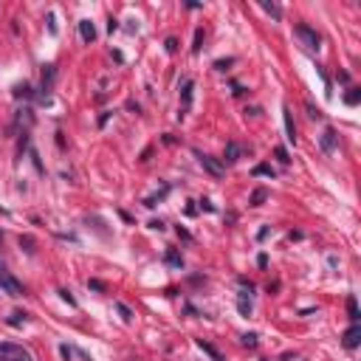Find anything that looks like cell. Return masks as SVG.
Wrapping results in <instances>:
<instances>
[{
    "instance_id": "7a4b0ae2",
    "label": "cell",
    "mask_w": 361,
    "mask_h": 361,
    "mask_svg": "<svg viewBox=\"0 0 361 361\" xmlns=\"http://www.w3.org/2000/svg\"><path fill=\"white\" fill-rule=\"evenodd\" d=\"M195 158H198V164H201L212 178H223L226 175V164H223V161L212 158V155H206V152H201V150H195Z\"/></svg>"
},
{
    "instance_id": "ffe728a7",
    "label": "cell",
    "mask_w": 361,
    "mask_h": 361,
    "mask_svg": "<svg viewBox=\"0 0 361 361\" xmlns=\"http://www.w3.org/2000/svg\"><path fill=\"white\" fill-rule=\"evenodd\" d=\"M344 102H347L350 107H356L361 102V90L359 88H350V90H347V96H344Z\"/></svg>"
},
{
    "instance_id": "9c48e42d",
    "label": "cell",
    "mask_w": 361,
    "mask_h": 361,
    "mask_svg": "<svg viewBox=\"0 0 361 361\" xmlns=\"http://www.w3.org/2000/svg\"><path fill=\"white\" fill-rule=\"evenodd\" d=\"M192 90H195L192 79H181V110H184V113L192 107Z\"/></svg>"
},
{
    "instance_id": "277c9868",
    "label": "cell",
    "mask_w": 361,
    "mask_h": 361,
    "mask_svg": "<svg viewBox=\"0 0 361 361\" xmlns=\"http://www.w3.org/2000/svg\"><path fill=\"white\" fill-rule=\"evenodd\" d=\"M296 37H299L302 43H305V48H310V51H316L319 45H322V37H319V31L316 28H310V26H305V23H296Z\"/></svg>"
},
{
    "instance_id": "8992f818",
    "label": "cell",
    "mask_w": 361,
    "mask_h": 361,
    "mask_svg": "<svg viewBox=\"0 0 361 361\" xmlns=\"http://www.w3.org/2000/svg\"><path fill=\"white\" fill-rule=\"evenodd\" d=\"M319 144H322V152H330L336 150V144H339V133H336V127H325V133H322V139H319Z\"/></svg>"
},
{
    "instance_id": "2e32d148",
    "label": "cell",
    "mask_w": 361,
    "mask_h": 361,
    "mask_svg": "<svg viewBox=\"0 0 361 361\" xmlns=\"http://www.w3.org/2000/svg\"><path fill=\"white\" fill-rule=\"evenodd\" d=\"M14 96H17V99H31V96H34V88H31L28 82H23V85H14Z\"/></svg>"
},
{
    "instance_id": "4dcf8cb0",
    "label": "cell",
    "mask_w": 361,
    "mask_h": 361,
    "mask_svg": "<svg viewBox=\"0 0 361 361\" xmlns=\"http://www.w3.org/2000/svg\"><path fill=\"white\" fill-rule=\"evenodd\" d=\"M48 31H51V34H57V31H60V28H57V17H54V14H48Z\"/></svg>"
},
{
    "instance_id": "5b68a950",
    "label": "cell",
    "mask_w": 361,
    "mask_h": 361,
    "mask_svg": "<svg viewBox=\"0 0 361 361\" xmlns=\"http://www.w3.org/2000/svg\"><path fill=\"white\" fill-rule=\"evenodd\" d=\"M54 79H57V65H45L43 68V82H40V99H43V102H48V96H51Z\"/></svg>"
},
{
    "instance_id": "74e56055",
    "label": "cell",
    "mask_w": 361,
    "mask_h": 361,
    "mask_svg": "<svg viewBox=\"0 0 361 361\" xmlns=\"http://www.w3.org/2000/svg\"><path fill=\"white\" fill-rule=\"evenodd\" d=\"M150 229H155V231H164V223H161V220H152V223H150Z\"/></svg>"
},
{
    "instance_id": "d590c367",
    "label": "cell",
    "mask_w": 361,
    "mask_h": 361,
    "mask_svg": "<svg viewBox=\"0 0 361 361\" xmlns=\"http://www.w3.org/2000/svg\"><path fill=\"white\" fill-rule=\"evenodd\" d=\"M268 234H271V229H268V226H263V229H260V234H257V237H260V240H265V237H268Z\"/></svg>"
},
{
    "instance_id": "484cf974",
    "label": "cell",
    "mask_w": 361,
    "mask_h": 361,
    "mask_svg": "<svg viewBox=\"0 0 361 361\" xmlns=\"http://www.w3.org/2000/svg\"><path fill=\"white\" fill-rule=\"evenodd\" d=\"M88 288H93V291H107V285L102 280H88Z\"/></svg>"
},
{
    "instance_id": "52a82bcc",
    "label": "cell",
    "mask_w": 361,
    "mask_h": 361,
    "mask_svg": "<svg viewBox=\"0 0 361 361\" xmlns=\"http://www.w3.org/2000/svg\"><path fill=\"white\" fill-rule=\"evenodd\" d=\"M342 344L347 347V350H356V347L361 344V325H350V327H347V330H344Z\"/></svg>"
},
{
    "instance_id": "836d02e7",
    "label": "cell",
    "mask_w": 361,
    "mask_h": 361,
    "mask_svg": "<svg viewBox=\"0 0 361 361\" xmlns=\"http://www.w3.org/2000/svg\"><path fill=\"white\" fill-rule=\"evenodd\" d=\"M60 353H62V359H65V361H71V356H73V350H71V347H65V344L60 347Z\"/></svg>"
},
{
    "instance_id": "9a60e30c",
    "label": "cell",
    "mask_w": 361,
    "mask_h": 361,
    "mask_svg": "<svg viewBox=\"0 0 361 361\" xmlns=\"http://www.w3.org/2000/svg\"><path fill=\"white\" fill-rule=\"evenodd\" d=\"M167 192H169V186H164V189H161V192L150 195V198H147V201H144V206H147V209H152V206H158V203L164 201V198H167Z\"/></svg>"
},
{
    "instance_id": "d6986e66",
    "label": "cell",
    "mask_w": 361,
    "mask_h": 361,
    "mask_svg": "<svg viewBox=\"0 0 361 361\" xmlns=\"http://www.w3.org/2000/svg\"><path fill=\"white\" fill-rule=\"evenodd\" d=\"M6 322H9L11 327H20V325H26V322H28V316H26V313H20V310H14Z\"/></svg>"
},
{
    "instance_id": "7402d4cb",
    "label": "cell",
    "mask_w": 361,
    "mask_h": 361,
    "mask_svg": "<svg viewBox=\"0 0 361 361\" xmlns=\"http://www.w3.org/2000/svg\"><path fill=\"white\" fill-rule=\"evenodd\" d=\"M251 175H268V178H274V169L268 167V164H257V167L251 169Z\"/></svg>"
},
{
    "instance_id": "ba28073f",
    "label": "cell",
    "mask_w": 361,
    "mask_h": 361,
    "mask_svg": "<svg viewBox=\"0 0 361 361\" xmlns=\"http://www.w3.org/2000/svg\"><path fill=\"white\" fill-rule=\"evenodd\" d=\"M243 152H246V147H243V144H237V141H229V144H226V150H223V161H226V164H237Z\"/></svg>"
},
{
    "instance_id": "d4e9b609",
    "label": "cell",
    "mask_w": 361,
    "mask_h": 361,
    "mask_svg": "<svg viewBox=\"0 0 361 361\" xmlns=\"http://www.w3.org/2000/svg\"><path fill=\"white\" fill-rule=\"evenodd\" d=\"M201 45H203V28H198V31H195V45H192V54H198V51H201Z\"/></svg>"
},
{
    "instance_id": "44dd1931",
    "label": "cell",
    "mask_w": 361,
    "mask_h": 361,
    "mask_svg": "<svg viewBox=\"0 0 361 361\" xmlns=\"http://www.w3.org/2000/svg\"><path fill=\"white\" fill-rule=\"evenodd\" d=\"M265 198H268V189H254L251 192V206H263Z\"/></svg>"
},
{
    "instance_id": "f546056e",
    "label": "cell",
    "mask_w": 361,
    "mask_h": 361,
    "mask_svg": "<svg viewBox=\"0 0 361 361\" xmlns=\"http://www.w3.org/2000/svg\"><path fill=\"white\" fill-rule=\"evenodd\" d=\"M20 246H26V251L31 254V251H34V248H31V246H34V240H31V237H20Z\"/></svg>"
},
{
    "instance_id": "e0dca14e",
    "label": "cell",
    "mask_w": 361,
    "mask_h": 361,
    "mask_svg": "<svg viewBox=\"0 0 361 361\" xmlns=\"http://www.w3.org/2000/svg\"><path fill=\"white\" fill-rule=\"evenodd\" d=\"M198 347H201L203 353H209V356H212V361H223V356H220L217 350H215V347H212L209 342H203V339H198Z\"/></svg>"
},
{
    "instance_id": "6da1fadb",
    "label": "cell",
    "mask_w": 361,
    "mask_h": 361,
    "mask_svg": "<svg viewBox=\"0 0 361 361\" xmlns=\"http://www.w3.org/2000/svg\"><path fill=\"white\" fill-rule=\"evenodd\" d=\"M0 361H34V356L14 342H0Z\"/></svg>"
},
{
    "instance_id": "e575fe53",
    "label": "cell",
    "mask_w": 361,
    "mask_h": 361,
    "mask_svg": "<svg viewBox=\"0 0 361 361\" xmlns=\"http://www.w3.org/2000/svg\"><path fill=\"white\" fill-rule=\"evenodd\" d=\"M201 209H206V212H215V206H212V201H206V198H203V201H201Z\"/></svg>"
},
{
    "instance_id": "4fadbf2b",
    "label": "cell",
    "mask_w": 361,
    "mask_h": 361,
    "mask_svg": "<svg viewBox=\"0 0 361 361\" xmlns=\"http://www.w3.org/2000/svg\"><path fill=\"white\" fill-rule=\"evenodd\" d=\"M164 260H167V265H172V268H184V257H181V251H175V248H169L167 254H164Z\"/></svg>"
},
{
    "instance_id": "1f68e13d",
    "label": "cell",
    "mask_w": 361,
    "mask_h": 361,
    "mask_svg": "<svg viewBox=\"0 0 361 361\" xmlns=\"http://www.w3.org/2000/svg\"><path fill=\"white\" fill-rule=\"evenodd\" d=\"M167 51H169V54H175V51H178V40H175V37H169V40H167Z\"/></svg>"
},
{
    "instance_id": "cb8c5ba5",
    "label": "cell",
    "mask_w": 361,
    "mask_h": 361,
    "mask_svg": "<svg viewBox=\"0 0 361 361\" xmlns=\"http://www.w3.org/2000/svg\"><path fill=\"white\" fill-rule=\"evenodd\" d=\"M274 155L280 158V164H291V155H288V150H285V147H277V150H274Z\"/></svg>"
},
{
    "instance_id": "ab89813d",
    "label": "cell",
    "mask_w": 361,
    "mask_h": 361,
    "mask_svg": "<svg viewBox=\"0 0 361 361\" xmlns=\"http://www.w3.org/2000/svg\"><path fill=\"white\" fill-rule=\"evenodd\" d=\"M263 361H265V359H263Z\"/></svg>"
},
{
    "instance_id": "ac0fdd59",
    "label": "cell",
    "mask_w": 361,
    "mask_h": 361,
    "mask_svg": "<svg viewBox=\"0 0 361 361\" xmlns=\"http://www.w3.org/2000/svg\"><path fill=\"white\" fill-rule=\"evenodd\" d=\"M260 9L268 11L274 20H280V17H282V11H280V6H277V3H268V0H263V3H260Z\"/></svg>"
},
{
    "instance_id": "4316f807",
    "label": "cell",
    "mask_w": 361,
    "mask_h": 361,
    "mask_svg": "<svg viewBox=\"0 0 361 361\" xmlns=\"http://www.w3.org/2000/svg\"><path fill=\"white\" fill-rule=\"evenodd\" d=\"M229 65H234V57H229V60H217V62H215V68H217V71H226Z\"/></svg>"
},
{
    "instance_id": "603a6c76",
    "label": "cell",
    "mask_w": 361,
    "mask_h": 361,
    "mask_svg": "<svg viewBox=\"0 0 361 361\" xmlns=\"http://www.w3.org/2000/svg\"><path fill=\"white\" fill-rule=\"evenodd\" d=\"M116 310H119V313H122V319H124V322H130V319H133V310L127 308V305H124V302H116Z\"/></svg>"
},
{
    "instance_id": "f1b7e54d",
    "label": "cell",
    "mask_w": 361,
    "mask_h": 361,
    "mask_svg": "<svg viewBox=\"0 0 361 361\" xmlns=\"http://www.w3.org/2000/svg\"><path fill=\"white\" fill-rule=\"evenodd\" d=\"M308 116H310V119H322V110H319V107H313L308 102Z\"/></svg>"
},
{
    "instance_id": "5bb4252c",
    "label": "cell",
    "mask_w": 361,
    "mask_h": 361,
    "mask_svg": "<svg viewBox=\"0 0 361 361\" xmlns=\"http://www.w3.org/2000/svg\"><path fill=\"white\" fill-rule=\"evenodd\" d=\"M347 313H350V322H353V325H359L361 310H359V302H356V296H347Z\"/></svg>"
},
{
    "instance_id": "3957f363",
    "label": "cell",
    "mask_w": 361,
    "mask_h": 361,
    "mask_svg": "<svg viewBox=\"0 0 361 361\" xmlns=\"http://www.w3.org/2000/svg\"><path fill=\"white\" fill-rule=\"evenodd\" d=\"M0 288H3V293H9V296H26V288H23V282L14 280L3 265H0Z\"/></svg>"
},
{
    "instance_id": "d6a6232c",
    "label": "cell",
    "mask_w": 361,
    "mask_h": 361,
    "mask_svg": "<svg viewBox=\"0 0 361 361\" xmlns=\"http://www.w3.org/2000/svg\"><path fill=\"white\" fill-rule=\"evenodd\" d=\"M60 296H62L65 302H68V305H76V299H73V296H71V291H65V288L60 291Z\"/></svg>"
},
{
    "instance_id": "83f0119b",
    "label": "cell",
    "mask_w": 361,
    "mask_h": 361,
    "mask_svg": "<svg viewBox=\"0 0 361 361\" xmlns=\"http://www.w3.org/2000/svg\"><path fill=\"white\" fill-rule=\"evenodd\" d=\"M243 344L246 347H257V333H246L243 336Z\"/></svg>"
},
{
    "instance_id": "f35d334b",
    "label": "cell",
    "mask_w": 361,
    "mask_h": 361,
    "mask_svg": "<svg viewBox=\"0 0 361 361\" xmlns=\"http://www.w3.org/2000/svg\"><path fill=\"white\" fill-rule=\"evenodd\" d=\"M339 82H350V73L347 71H339Z\"/></svg>"
},
{
    "instance_id": "7c38bea8",
    "label": "cell",
    "mask_w": 361,
    "mask_h": 361,
    "mask_svg": "<svg viewBox=\"0 0 361 361\" xmlns=\"http://www.w3.org/2000/svg\"><path fill=\"white\" fill-rule=\"evenodd\" d=\"M248 293H251V291H240V296H237V308H240V313H243V316H248V313H251V308H254Z\"/></svg>"
},
{
    "instance_id": "8d00e7d4",
    "label": "cell",
    "mask_w": 361,
    "mask_h": 361,
    "mask_svg": "<svg viewBox=\"0 0 361 361\" xmlns=\"http://www.w3.org/2000/svg\"><path fill=\"white\" fill-rule=\"evenodd\" d=\"M257 265H260V268H265V265H268V257L260 254V257H257Z\"/></svg>"
},
{
    "instance_id": "30bf717a",
    "label": "cell",
    "mask_w": 361,
    "mask_h": 361,
    "mask_svg": "<svg viewBox=\"0 0 361 361\" xmlns=\"http://www.w3.org/2000/svg\"><path fill=\"white\" fill-rule=\"evenodd\" d=\"M282 122H285V139L296 141V127H293V116H291V107L288 105H282Z\"/></svg>"
},
{
    "instance_id": "8fae6325",
    "label": "cell",
    "mask_w": 361,
    "mask_h": 361,
    "mask_svg": "<svg viewBox=\"0 0 361 361\" xmlns=\"http://www.w3.org/2000/svg\"><path fill=\"white\" fill-rule=\"evenodd\" d=\"M79 37H82V43H93L96 40V26L90 23V20H79Z\"/></svg>"
}]
</instances>
